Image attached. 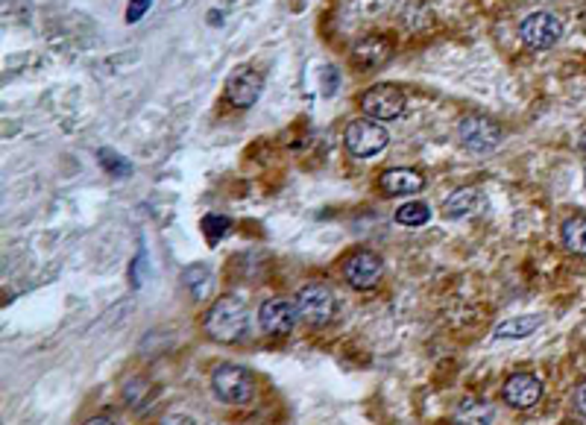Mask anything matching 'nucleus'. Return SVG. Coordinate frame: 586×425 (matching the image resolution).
<instances>
[{"instance_id": "obj_10", "label": "nucleus", "mask_w": 586, "mask_h": 425, "mask_svg": "<svg viewBox=\"0 0 586 425\" xmlns=\"http://www.w3.org/2000/svg\"><path fill=\"white\" fill-rule=\"evenodd\" d=\"M261 89H264L261 73L253 68H235L226 80V100L238 109H249L261 97Z\"/></svg>"}, {"instance_id": "obj_16", "label": "nucleus", "mask_w": 586, "mask_h": 425, "mask_svg": "<svg viewBox=\"0 0 586 425\" xmlns=\"http://www.w3.org/2000/svg\"><path fill=\"white\" fill-rule=\"evenodd\" d=\"M543 317H510L504 323H498L495 337H507V341H516V337H528L540 329Z\"/></svg>"}, {"instance_id": "obj_22", "label": "nucleus", "mask_w": 586, "mask_h": 425, "mask_svg": "<svg viewBox=\"0 0 586 425\" xmlns=\"http://www.w3.org/2000/svg\"><path fill=\"white\" fill-rule=\"evenodd\" d=\"M320 77H322V94L331 97L334 92H338V85H341V71H334L331 65H326V68H322Z\"/></svg>"}, {"instance_id": "obj_9", "label": "nucleus", "mask_w": 586, "mask_h": 425, "mask_svg": "<svg viewBox=\"0 0 586 425\" xmlns=\"http://www.w3.org/2000/svg\"><path fill=\"white\" fill-rule=\"evenodd\" d=\"M296 320H299V311L293 303H288V299H267V303L258 308V323H261V329H264V334L270 337L291 334Z\"/></svg>"}, {"instance_id": "obj_25", "label": "nucleus", "mask_w": 586, "mask_h": 425, "mask_svg": "<svg viewBox=\"0 0 586 425\" xmlns=\"http://www.w3.org/2000/svg\"><path fill=\"white\" fill-rule=\"evenodd\" d=\"M575 408H578L581 414L586 417V382H583V384L578 387V391H575Z\"/></svg>"}, {"instance_id": "obj_1", "label": "nucleus", "mask_w": 586, "mask_h": 425, "mask_svg": "<svg viewBox=\"0 0 586 425\" xmlns=\"http://www.w3.org/2000/svg\"><path fill=\"white\" fill-rule=\"evenodd\" d=\"M246 326H249V317H246L244 299L232 294L220 296L206 314V332L217 343H238L246 334Z\"/></svg>"}, {"instance_id": "obj_26", "label": "nucleus", "mask_w": 586, "mask_h": 425, "mask_svg": "<svg viewBox=\"0 0 586 425\" xmlns=\"http://www.w3.org/2000/svg\"><path fill=\"white\" fill-rule=\"evenodd\" d=\"M581 150H583V153H586V132H583V139H581Z\"/></svg>"}, {"instance_id": "obj_13", "label": "nucleus", "mask_w": 586, "mask_h": 425, "mask_svg": "<svg viewBox=\"0 0 586 425\" xmlns=\"http://www.w3.org/2000/svg\"><path fill=\"white\" fill-rule=\"evenodd\" d=\"M390 42L388 39H381V35H367V39H360L355 47H352V59L358 62V65H364V68H379L384 65V62L390 59Z\"/></svg>"}, {"instance_id": "obj_20", "label": "nucleus", "mask_w": 586, "mask_h": 425, "mask_svg": "<svg viewBox=\"0 0 586 425\" xmlns=\"http://www.w3.org/2000/svg\"><path fill=\"white\" fill-rule=\"evenodd\" d=\"M97 159H100V165H103V170L111 173V177H118V179L130 177V173H132V165L123 156H118L115 150H100Z\"/></svg>"}, {"instance_id": "obj_24", "label": "nucleus", "mask_w": 586, "mask_h": 425, "mask_svg": "<svg viewBox=\"0 0 586 425\" xmlns=\"http://www.w3.org/2000/svg\"><path fill=\"white\" fill-rule=\"evenodd\" d=\"M144 267H147V258H144V253H139V258L132 261V270H130V282H132V287H141Z\"/></svg>"}, {"instance_id": "obj_23", "label": "nucleus", "mask_w": 586, "mask_h": 425, "mask_svg": "<svg viewBox=\"0 0 586 425\" xmlns=\"http://www.w3.org/2000/svg\"><path fill=\"white\" fill-rule=\"evenodd\" d=\"M153 0H130V9H127V24H139L144 18V12L149 9Z\"/></svg>"}, {"instance_id": "obj_21", "label": "nucleus", "mask_w": 586, "mask_h": 425, "mask_svg": "<svg viewBox=\"0 0 586 425\" xmlns=\"http://www.w3.org/2000/svg\"><path fill=\"white\" fill-rule=\"evenodd\" d=\"M199 227H203V232L208 235V241L215 244V241H220V237L229 232L232 223H229V217H223V215H206Z\"/></svg>"}, {"instance_id": "obj_3", "label": "nucleus", "mask_w": 586, "mask_h": 425, "mask_svg": "<svg viewBox=\"0 0 586 425\" xmlns=\"http://www.w3.org/2000/svg\"><path fill=\"white\" fill-rule=\"evenodd\" d=\"M460 144H464L472 156H490L498 144L504 141V130L498 127L493 118H481V115H469L460 121L457 127Z\"/></svg>"}, {"instance_id": "obj_19", "label": "nucleus", "mask_w": 586, "mask_h": 425, "mask_svg": "<svg viewBox=\"0 0 586 425\" xmlns=\"http://www.w3.org/2000/svg\"><path fill=\"white\" fill-rule=\"evenodd\" d=\"M493 417H495V411L487 402H478V399H466V402L457 408L460 422H490Z\"/></svg>"}, {"instance_id": "obj_18", "label": "nucleus", "mask_w": 586, "mask_h": 425, "mask_svg": "<svg viewBox=\"0 0 586 425\" xmlns=\"http://www.w3.org/2000/svg\"><path fill=\"white\" fill-rule=\"evenodd\" d=\"M428 220H431V208L426 203H405L396 211V223H402V227H426Z\"/></svg>"}, {"instance_id": "obj_6", "label": "nucleus", "mask_w": 586, "mask_h": 425, "mask_svg": "<svg viewBox=\"0 0 586 425\" xmlns=\"http://www.w3.org/2000/svg\"><path fill=\"white\" fill-rule=\"evenodd\" d=\"M405 92L399 89V85H372V89L364 92L360 97V106H364V115L376 118V121H393L405 111Z\"/></svg>"}, {"instance_id": "obj_15", "label": "nucleus", "mask_w": 586, "mask_h": 425, "mask_svg": "<svg viewBox=\"0 0 586 425\" xmlns=\"http://www.w3.org/2000/svg\"><path fill=\"white\" fill-rule=\"evenodd\" d=\"M560 235H563V244L572 256H586V217L583 215L569 217Z\"/></svg>"}, {"instance_id": "obj_2", "label": "nucleus", "mask_w": 586, "mask_h": 425, "mask_svg": "<svg viewBox=\"0 0 586 425\" xmlns=\"http://www.w3.org/2000/svg\"><path fill=\"white\" fill-rule=\"evenodd\" d=\"M211 391L226 405H246L255 396V382L253 372L238 367V364H220L211 372Z\"/></svg>"}, {"instance_id": "obj_7", "label": "nucleus", "mask_w": 586, "mask_h": 425, "mask_svg": "<svg viewBox=\"0 0 586 425\" xmlns=\"http://www.w3.org/2000/svg\"><path fill=\"white\" fill-rule=\"evenodd\" d=\"M519 35L528 47L548 50L560 42V35H563V24H560V18L552 15V12H531V15L519 24Z\"/></svg>"}, {"instance_id": "obj_5", "label": "nucleus", "mask_w": 586, "mask_h": 425, "mask_svg": "<svg viewBox=\"0 0 586 425\" xmlns=\"http://www.w3.org/2000/svg\"><path fill=\"white\" fill-rule=\"evenodd\" d=\"M388 141H390V135H388V130H384L379 121H364V118H358V121L349 123L346 132H343L346 150H349L352 156H358V159L379 156L381 150L388 147Z\"/></svg>"}, {"instance_id": "obj_12", "label": "nucleus", "mask_w": 586, "mask_h": 425, "mask_svg": "<svg viewBox=\"0 0 586 425\" xmlns=\"http://www.w3.org/2000/svg\"><path fill=\"white\" fill-rule=\"evenodd\" d=\"M381 191L388 197H402V194H417L426 188V177L419 170L410 168H393L381 173Z\"/></svg>"}, {"instance_id": "obj_14", "label": "nucleus", "mask_w": 586, "mask_h": 425, "mask_svg": "<svg viewBox=\"0 0 586 425\" xmlns=\"http://www.w3.org/2000/svg\"><path fill=\"white\" fill-rule=\"evenodd\" d=\"M182 287L188 291L194 303H206V299L211 296V287H215V273H211L206 265H191L182 273Z\"/></svg>"}, {"instance_id": "obj_8", "label": "nucleus", "mask_w": 586, "mask_h": 425, "mask_svg": "<svg viewBox=\"0 0 586 425\" xmlns=\"http://www.w3.org/2000/svg\"><path fill=\"white\" fill-rule=\"evenodd\" d=\"M381 273H384V261L379 253H372V249H358L355 256H349L346 267H343L346 282L358 287V291H370V287H376Z\"/></svg>"}, {"instance_id": "obj_17", "label": "nucleus", "mask_w": 586, "mask_h": 425, "mask_svg": "<svg viewBox=\"0 0 586 425\" xmlns=\"http://www.w3.org/2000/svg\"><path fill=\"white\" fill-rule=\"evenodd\" d=\"M478 208V191L476 188H460L446 199V215L448 217H466Z\"/></svg>"}, {"instance_id": "obj_4", "label": "nucleus", "mask_w": 586, "mask_h": 425, "mask_svg": "<svg viewBox=\"0 0 586 425\" xmlns=\"http://www.w3.org/2000/svg\"><path fill=\"white\" fill-rule=\"evenodd\" d=\"M296 311L299 320L311 329H322L329 326L334 317V296L326 285H305L303 291L296 294Z\"/></svg>"}, {"instance_id": "obj_11", "label": "nucleus", "mask_w": 586, "mask_h": 425, "mask_svg": "<svg viewBox=\"0 0 586 425\" xmlns=\"http://www.w3.org/2000/svg\"><path fill=\"white\" fill-rule=\"evenodd\" d=\"M502 396L514 411H528V408H533L540 402L543 382L537 376H531V372H514V376L504 382Z\"/></svg>"}]
</instances>
